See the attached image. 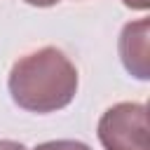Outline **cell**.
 Masks as SVG:
<instances>
[{
	"label": "cell",
	"mask_w": 150,
	"mask_h": 150,
	"mask_svg": "<svg viewBox=\"0 0 150 150\" xmlns=\"http://www.w3.org/2000/svg\"><path fill=\"white\" fill-rule=\"evenodd\" d=\"M80 75L75 63L59 47H40L12 63L7 89L12 101L28 112L47 115L63 110L77 94Z\"/></svg>",
	"instance_id": "obj_1"
},
{
	"label": "cell",
	"mask_w": 150,
	"mask_h": 150,
	"mask_svg": "<svg viewBox=\"0 0 150 150\" xmlns=\"http://www.w3.org/2000/svg\"><path fill=\"white\" fill-rule=\"evenodd\" d=\"M103 150H150L145 103L122 101L110 105L96 127Z\"/></svg>",
	"instance_id": "obj_2"
},
{
	"label": "cell",
	"mask_w": 150,
	"mask_h": 150,
	"mask_svg": "<svg viewBox=\"0 0 150 150\" xmlns=\"http://www.w3.org/2000/svg\"><path fill=\"white\" fill-rule=\"evenodd\" d=\"M148 38H150V19H136L122 26L117 40V52L124 70L141 82L150 80Z\"/></svg>",
	"instance_id": "obj_3"
},
{
	"label": "cell",
	"mask_w": 150,
	"mask_h": 150,
	"mask_svg": "<svg viewBox=\"0 0 150 150\" xmlns=\"http://www.w3.org/2000/svg\"><path fill=\"white\" fill-rule=\"evenodd\" d=\"M33 150H91L87 143L82 141H73V138H59V141H45L40 145H35Z\"/></svg>",
	"instance_id": "obj_4"
},
{
	"label": "cell",
	"mask_w": 150,
	"mask_h": 150,
	"mask_svg": "<svg viewBox=\"0 0 150 150\" xmlns=\"http://www.w3.org/2000/svg\"><path fill=\"white\" fill-rule=\"evenodd\" d=\"M0 150H28L23 143L12 141V138H0Z\"/></svg>",
	"instance_id": "obj_5"
},
{
	"label": "cell",
	"mask_w": 150,
	"mask_h": 150,
	"mask_svg": "<svg viewBox=\"0 0 150 150\" xmlns=\"http://www.w3.org/2000/svg\"><path fill=\"white\" fill-rule=\"evenodd\" d=\"M122 5L124 7H129V9H148V5H150V0H122Z\"/></svg>",
	"instance_id": "obj_6"
},
{
	"label": "cell",
	"mask_w": 150,
	"mask_h": 150,
	"mask_svg": "<svg viewBox=\"0 0 150 150\" xmlns=\"http://www.w3.org/2000/svg\"><path fill=\"white\" fill-rule=\"evenodd\" d=\"M23 2L30 7H54L59 0H23Z\"/></svg>",
	"instance_id": "obj_7"
}]
</instances>
